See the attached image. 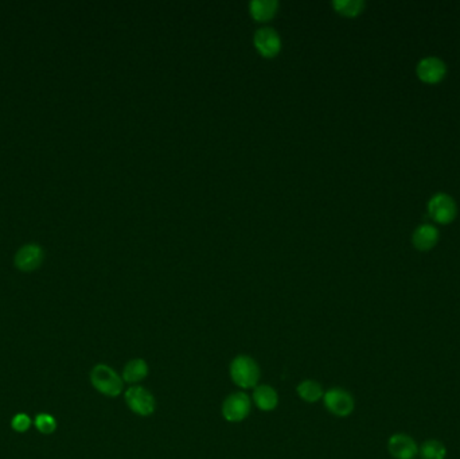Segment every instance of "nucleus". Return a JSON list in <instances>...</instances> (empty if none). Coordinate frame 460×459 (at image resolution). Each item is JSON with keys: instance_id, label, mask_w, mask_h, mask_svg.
<instances>
[{"instance_id": "nucleus-1", "label": "nucleus", "mask_w": 460, "mask_h": 459, "mask_svg": "<svg viewBox=\"0 0 460 459\" xmlns=\"http://www.w3.org/2000/svg\"><path fill=\"white\" fill-rule=\"evenodd\" d=\"M229 375L231 381L238 388L253 389L260 384L261 368L253 357L248 354H238L230 363Z\"/></svg>"}, {"instance_id": "nucleus-2", "label": "nucleus", "mask_w": 460, "mask_h": 459, "mask_svg": "<svg viewBox=\"0 0 460 459\" xmlns=\"http://www.w3.org/2000/svg\"><path fill=\"white\" fill-rule=\"evenodd\" d=\"M93 388L107 397H117L124 391V380L115 369L107 364H97L90 371Z\"/></svg>"}, {"instance_id": "nucleus-3", "label": "nucleus", "mask_w": 460, "mask_h": 459, "mask_svg": "<svg viewBox=\"0 0 460 459\" xmlns=\"http://www.w3.org/2000/svg\"><path fill=\"white\" fill-rule=\"evenodd\" d=\"M324 408L334 417H350L355 410V399L350 391L342 386H333L324 391L323 395Z\"/></svg>"}, {"instance_id": "nucleus-4", "label": "nucleus", "mask_w": 460, "mask_h": 459, "mask_svg": "<svg viewBox=\"0 0 460 459\" xmlns=\"http://www.w3.org/2000/svg\"><path fill=\"white\" fill-rule=\"evenodd\" d=\"M128 408L138 417H149L156 410V400L153 393L143 385H129L124 392Z\"/></svg>"}, {"instance_id": "nucleus-5", "label": "nucleus", "mask_w": 460, "mask_h": 459, "mask_svg": "<svg viewBox=\"0 0 460 459\" xmlns=\"http://www.w3.org/2000/svg\"><path fill=\"white\" fill-rule=\"evenodd\" d=\"M252 397L245 392H234L224 400L221 412L222 417L229 423L244 421L251 415L252 411Z\"/></svg>"}, {"instance_id": "nucleus-6", "label": "nucleus", "mask_w": 460, "mask_h": 459, "mask_svg": "<svg viewBox=\"0 0 460 459\" xmlns=\"http://www.w3.org/2000/svg\"><path fill=\"white\" fill-rule=\"evenodd\" d=\"M428 214L429 217L440 224L447 225L451 224L458 214V207L454 198L446 193H437L428 201Z\"/></svg>"}, {"instance_id": "nucleus-7", "label": "nucleus", "mask_w": 460, "mask_h": 459, "mask_svg": "<svg viewBox=\"0 0 460 459\" xmlns=\"http://www.w3.org/2000/svg\"><path fill=\"white\" fill-rule=\"evenodd\" d=\"M386 449L393 459H416L419 456L418 442L413 436L405 432H396L390 435Z\"/></svg>"}, {"instance_id": "nucleus-8", "label": "nucleus", "mask_w": 460, "mask_h": 459, "mask_svg": "<svg viewBox=\"0 0 460 459\" xmlns=\"http://www.w3.org/2000/svg\"><path fill=\"white\" fill-rule=\"evenodd\" d=\"M416 75L422 83H442L447 75V66L443 60L437 57H425L416 66Z\"/></svg>"}, {"instance_id": "nucleus-9", "label": "nucleus", "mask_w": 460, "mask_h": 459, "mask_svg": "<svg viewBox=\"0 0 460 459\" xmlns=\"http://www.w3.org/2000/svg\"><path fill=\"white\" fill-rule=\"evenodd\" d=\"M252 403L264 412H269L277 408L279 406V393L277 391L269 385V384H259L256 388H253L252 393Z\"/></svg>"}, {"instance_id": "nucleus-10", "label": "nucleus", "mask_w": 460, "mask_h": 459, "mask_svg": "<svg viewBox=\"0 0 460 459\" xmlns=\"http://www.w3.org/2000/svg\"><path fill=\"white\" fill-rule=\"evenodd\" d=\"M255 44L264 55H274L281 46L279 33L272 27H261L255 34Z\"/></svg>"}, {"instance_id": "nucleus-11", "label": "nucleus", "mask_w": 460, "mask_h": 459, "mask_svg": "<svg viewBox=\"0 0 460 459\" xmlns=\"http://www.w3.org/2000/svg\"><path fill=\"white\" fill-rule=\"evenodd\" d=\"M150 373V367L144 358H132L123 368V380L129 385H139Z\"/></svg>"}, {"instance_id": "nucleus-12", "label": "nucleus", "mask_w": 460, "mask_h": 459, "mask_svg": "<svg viewBox=\"0 0 460 459\" xmlns=\"http://www.w3.org/2000/svg\"><path fill=\"white\" fill-rule=\"evenodd\" d=\"M439 241V231L436 226L431 225V224H424L420 225L419 228H416V231L413 232L412 236V243L415 246V248L422 252H426L435 248V246Z\"/></svg>"}, {"instance_id": "nucleus-13", "label": "nucleus", "mask_w": 460, "mask_h": 459, "mask_svg": "<svg viewBox=\"0 0 460 459\" xmlns=\"http://www.w3.org/2000/svg\"><path fill=\"white\" fill-rule=\"evenodd\" d=\"M43 252L37 244H29L18 250L15 264L22 271H33L42 263Z\"/></svg>"}, {"instance_id": "nucleus-14", "label": "nucleus", "mask_w": 460, "mask_h": 459, "mask_svg": "<svg viewBox=\"0 0 460 459\" xmlns=\"http://www.w3.org/2000/svg\"><path fill=\"white\" fill-rule=\"evenodd\" d=\"M296 393L298 396L306 402V403H309V404H314L319 400L323 399V395H324V389L322 386V384L316 380H311V378H307V380H303L298 384L296 386Z\"/></svg>"}, {"instance_id": "nucleus-15", "label": "nucleus", "mask_w": 460, "mask_h": 459, "mask_svg": "<svg viewBox=\"0 0 460 459\" xmlns=\"http://www.w3.org/2000/svg\"><path fill=\"white\" fill-rule=\"evenodd\" d=\"M447 447L439 439H426L419 446L420 459H446Z\"/></svg>"}, {"instance_id": "nucleus-16", "label": "nucleus", "mask_w": 460, "mask_h": 459, "mask_svg": "<svg viewBox=\"0 0 460 459\" xmlns=\"http://www.w3.org/2000/svg\"><path fill=\"white\" fill-rule=\"evenodd\" d=\"M249 7H251L252 15L256 19L266 21L276 12L277 1L276 0H252Z\"/></svg>"}, {"instance_id": "nucleus-17", "label": "nucleus", "mask_w": 460, "mask_h": 459, "mask_svg": "<svg viewBox=\"0 0 460 459\" xmlns=\"http://www.w3.org/2000/svg\"><path fill=\"white\" fill-rule=\"evenodd\" d=\"M335 10L346 16H357L365 8L363 0H334Z\"/></svg>"}, {"instance_id": "nucleus-18", "label": "nucleus", "mask_w": 460, "mask_h": 459, "mask_svg": "<svg viewBox=\"0 0 460 459\" xmlns=\"http://www.w3.org/2000/svg\"><path fill=\"white\" fill-rule=\"evenodd\" d=\"M34 424L39 432L44 435L53 434L57 428V420L50 414H38L34 419Z\"/></svg>"}, {"instance_id": "nucleus-19", "label": "nucleus", "mask_w": 460, "mask_h": 459, "mask_svg": "<svg viewBox=\"0 0 460 459\" xmlns=\"http://www.w3.org/2000/svg\"><path fill=\"white\" fill-rule=\"evenodd\" d=\"M11 427L16 432H26L31 427V419L25 412L16 414L11 420Z\"/></svg>"}]
</instances>
